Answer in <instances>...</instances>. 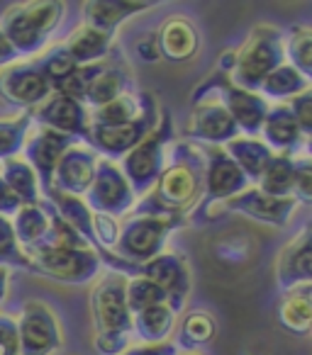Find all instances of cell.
Listing matches in <instances>:
<instances>
[{"mask_svg":"<svg viewBox=\"0 0 312 355\" xmlns=\"http://www.w3.org/2000/svg\"><path fill=\"white\" fill-rule=\"evenodd\" d=\"M205 156L193 141L174 144L151 193L137 202L132 214H188L203 198Z\"/></svg>","mask_w":312,"mask_h":355,"instance_id":"obj_1","label":"cell"},{"mask_svg":"<svg viewBox=\"0 0 312 355\" xmlns=\"http://www.w3.org/2000/svg\"><path fill=\"white\" fill-rule=\"evenodd\" d=\"M281 64H286V32L276 25H256L237 49H227L220 56L217 73L227 76L239 88L258 90Z\"/></svg>","mask_w":312,"mask_h":355,"instance_id":"obj_2","label":"cell"},{"mask_svg":"<svg viewBox=\"0 0 312 355\" xmlns=\"http://www.w3.org/2000/svg\"><path fill=\"white\" fill-rule=\"evenodd\" d=\"M66 6L59 0H37L20 3L6 10L0 17V32L13 44V49L22 56H37L47 49L51 35L64 20Z\"/></svg>","mask_w":312,"mask_h":355,"instance_id":"obj_3","label":"cell"},{"mask_svg":"<svg viewBox=\"0 0 312 355\" xmlns=\"http://www.w3.org/2000/svg\"><path fill=\"white\" fill-rule=\"evenodd\" d=\"M174 117L166 107H161L159 124L137 144L129 153L120 158V171L124 173L127 183L132 185L139 200L151 193L159 180L166 161H169V146L174 144Z\"/></svg>","mask_w":312,"mask_h":355,"instance_id":"obj_4","label":"cell"},{"mask_svg":"<svg viewBox=\"0 0 312 355\" xmlns=\"http://www.w3.org/2000/svg\"><path fill=\"white\" fill-rule=\"evenodd\" d=\"M183 224H188L183 214H129L120 222V236L113 253L132 266H142L164 253L169 236Z\"/></svg>","mask_w":312,"mask_h":355,"instance_id":"obj_5","label":"cell"},{"mask_svg":"<svg viewBox=\"0 0 312 355\" xmlns=\"http://www.w3.org/2000/svg\"><path fill=\"white\" fill-rule=\"evenodd\" d=\"M30 272H40L64 285H88L100 275L98 253L93 248H32L25 251Z\"/></svg>","mask_w":312,"mask_h":355,"instance_id":"obj_6","label":"cell"},{"mask_svg":"<svg viewBox=\"0 0 312 355\" xmlns=\"http://www.w3.org/2000/svg\"><path fill=\"white\" fill-rule=\"evenodd\" d=\"M200 88L210 90L224 105L229 117L237 124L239 134H244V137H258V132L263 127V119H266L268 110H271V103L258 90L239 88V85H234L222 73L210 76Z\"/></svg>","mask_w":312,"mask_h":355,"instance_id":"obj_7","label":"cell"},{"mask_svg":"<svg viewBox=\"0 0 312 355\" xmlns=\"http://www.w3.org/2000/svg\"><path fill=\"white\" fill-rule=\"evenodd\" d=\"M83 200L90 212L108 214V217L115 219H122L127 214H132L139 202L132 185L127 183L124 173L120 171V163L108 161V158H100L98 161L95 178L93 183H90L88 193L83 195Z\"/></svg>","mask_w":312,"mask_h":355,"instance_id":"obj_8","label":"cell"},{"mask_svg":"<svg viewBox=\"0 0 312 355\" xmlns=\"http://www.w3.org/2000/svg\"><path fill=\"white\" fill-rule=\"evenodd\" d=\"M190 117L186 124V137L200 146H224L239 137V129L224 105L210 90L198 88L190 100Z\"/></svg>","mask_w":312,"mask_h":355,"instance_id":"obj_9","label":"cell"},{"mask_svg":"<svg viewBox=\"0 0 312 355\" xmlns=\"http://www.w3.org/2000/svg\"><path fill=\"white\" fill-rule=\"evenodd\" d=\"M15 324L17 338H20V355H54L64 345L59 319L54 309L44 302H25Z\"/></svg>","mask_w":312,"mask_h":355,"instance_id":"obj_10","label":"cell"},{"mask_svg":"<svg viewBox=\"0 0 312 355\" xmlns=\"http://www.w3.org/2000/svg\"><path fill=\"white\" fill-rule=\"evenodd\" d=\"M127 275L108 270L90 290V314H93L95 334L117 331V334H132V311L124 297Z\"/></svg>","mask_w":312,"mask_h":355,"instance_id":"obj_11","label":"cell"},{"mask_svg":"<svg viewBox=\"0 0 312 355\" xmlns=\"http://www.w3.org/2000/svg\"><path fill=\"white\" fill-rule=\"evenodd\" d=\"M205 156V178H203V198L193 209L224 205L227 200L237 198L249 188V178L242 168L227 156L224 146H203Z\"/></svg>","mask_w":312,"mask_h":355,"instance_id":"obj_12","label":"cell"},{"mask_svg":"<svg viewBox=\"0 0 312 355\" xmlns=\"http://www.w3.org/2000/svg\"><path fill=\"white\" fill-rule=\"evenodd\" d=\"M51 93L54 88L42 76L35 61H17V64L0 69V103L8 107H20L22 112H32Z\"/></svg>","mask_w":312,"mask_h":355,"instance_id":"obj_13","label":"cell"},{"mask_svg":"<svg viewBox=\"0 0 312 355\" xmlns=\"http://www.w3.org/2000/svg\"><path fill=\"white\" fill-rule=\"evenodd\" d=\"M161 117L159 103L149 105V110L137 119V122L120 124V127H103V124H90L88 146L108 161H120L124 153H129L149 132H151Z\"/></svg>","mask_w":312,"mask_h":355,"instance_id":"obj_14","label":"cell"},{"mask_svg":"<svg viewBox=\"0 0 312 355\" xmlns=\"http://www.w3.org/2000/svg\"><path fill=\"white\" fill-rule=\"evenodd\" d=\"M32 122L37 127L54 129L59 134L76 139L88 146L90 132V110L83 103L69 98L64 93H51L37 110H32Z\"/></svg>","mask_w":312,"mask_h":355,"instance_id":"obj_15","label":"cell"},{"mask_svg":"<svg viewBox=\"0 0 312 355\" xmlns=\"http://www.w3.org/2000/svg\"><path fill=\"white\" fill-rule=\"evenodd\" d=\"M74 144L79 141L66 137V134L54 132V129L37 127V124L32 127V132L25 139V146H22V161L35 171L37 180H40V190L51 188V175H54L61 156Z\"/></svg>","mask_w":312,"mask_h":355,"instance_id":"obj_16","label":"cell"},{"mask_svg":"<svg viewBox=\"0 0 312 355\" xmlns=\"http://www.w3.org/2000/svg\"><path fill=\"white\" fill-rule=\"evenodd\" d=\"M295 207L297 202L293 198H271L256 185H249L244 193L222 205V214H242V217L268 224V227H286L295 214Z\"/></svg>","mask_w":312,"mask_h":355,"instance_id":"obj_17","label":"cell"},{"mask_svg":"<svg viewBox=\"0 0 312 355\" xmlns=\"http://www.w3.org/2000/svg\"><path fill=\"white\" fill-rule=\"evenodd\" d=\"M100 156L85 144H74L69 151L61 156L59 166H56L54 175H51V188L59 193L74 195V198H83L88 193L90 183L95 178V168H98Z\"/></svg>","mask_w":312,"mask_h":355,"instance_id":"obj_18","label":"cell"},{"mask_svg":"<svg viewBox=\"0 0 312 355\" xmlns=\"http://www.w3.org/2000/svg\"><path fill=\"white\" fill-rule=\"evenodd\" d=\"M276 282L283 292H290L295 287L312 282V227L302 229L278 253Z\"/></svg>","mask_w":312,"mask_h":355,"instance_id":"obj_19","label":"cell"},{"mask_svg":"<svg viewBox=\"0 0 312 355\" xmlns=\"http://www.w3.org/2000/svg\"><path fill=\"white\" fill-rule=\"evenodd\" d=\"M156 44H159L161 59L171 64H183L190 61L200 51V32L195 22L186 15H171L154 32Z\"/></svg>","mask_w":312,"mask_h":355,"instance_id":"obj_20","label":"cell"},{"mask_svg":"<svg viewBox=\"0 0 312 355\" xmlns=\"http://www.w3.org/2000/svg\"><path fill=\"white\" fill-rule=\"evenodd\" d=\"M258 139L273 153H281V156H297V151L302 148V141H305L288 103H271V110H268L266 119H263Z\"/></svg>","mask_w":312,"mask_h":355,"instance_id":"obj_21","label":"cell"},{"mask_svg":"<svg viewBox=\"0 0 312 355\" xmlns=\"http://www.w3.org/2000/svg\"><path fill=\"white\" fill-rule=\"evenodd\" d=\"M137 90V83H134V76L122 61L113 59V54L105 59L103 69L100 73L93 78V83L88 85L85 90V98H83V105L88 110H98L103 105L113 103L115 98L124 93H132Z\"/></svg>","mask_w":312,"mask_h":355,"instance_id":"obj_22","label":"cell"},{"mask_svg":"<svg viewBox=\"0 0 312 355\" xmlns=\"http://www.w3.org/2000/svg\"><path fill=\"white\" fill-rule=\"evenodd\" d=\"M156 3H134V0H90L83 6V25L95 27L100 32L115 35L122 22L139 12L149 10Z\"/></svg>","mask_w":312,"mask_h":355,"instance_id":"obj_23","label":"cell"},{"mask_svg":"<svg viewBox=\"0 0 312 355\" xmlns=\"http://www.w3.org/2000/svg\"><path fill=\"white\" fill-rule=\"evenodd\" d=\"M66 51L71 54V59L79 66H88V64H98L105 61L115 49V35L108 32H100L95 27L81 25L66 37L64 42Z\"/></svg>","mask_w":312,"mask_h":355,"instance_id":"obj_24","label":"cell"},{"mask_svg":"<svg viewBox=\"0 0 312 355\" xmlns=\"http://www.w3.org/2000/svg\"><path fill=\"white\" fill-rule=\"evenodd\" d=\"M156 103L151 93L144 90H132L124 93L120 98H115L113 103L103 105L98 110H90V124H103V127H120V124L137 122L144 112L149 110V105Z\"/></svg>","mask_w":312,"mask_h":355,"instance_id":"obj_25","label":"cell"},{"mask_svg":"<svg viewBox=\"0 0 312 355\" xmlns=\"http://www.w3.org/2000/svg\"><path fill=\"white\" fill-rule=\"evenodd\" d=\"M10 224L17 236V243L22 246V251L40 248L42 241L47 239V234H49L51 205L47 202V200H42L40 205H22L10 217Z\"/></svg>","mask_w":312,"mask_h":355,"instance_id":"obj_26","label":"cell"},{"mask_svg":"<svg viewBox=\"0 0 312 355\" xmlns=\"http://www.w3.org/2000/svg\"><path fill=\"white\" fill-rule=\"evenodd\" d=\"M217 334V321L210 311L190 309L183 316H179L174 331V345L181 353H195L198 348L208 345Z\"/></svg>","mask_w":312,"mask_h":355,"instance_id":"obj_27","label":"cell"},{"mask_svg":"<svg viewBox=\"0 0 312 355\" xmlns=\"http://www.w3.org/2000/svg\"><path fill=\"white\" fill-rule=\"evenodd\" d=\"M179 314L169 304H156L132 316V336L139 343H166L174 338Z\"/></svg>","mask_w":312,"mask_h":355,"instance_id":"obj_28","label":"cell"},{"mask_svg":"<svg viewBox=\"0 0 312 355\" xmlns=\"http://www.w3.org/2000/svg\"><path fill=\"white\" fill-rule=\"evenodd\" d=\"M224 151H227V156L242 168V173L249 178V183L252 185L258 183V178L263 175V171H266V166L273 158V151L261 141V139L244 137V134H239L237 139L224 144Z\"/></svg>","mask_w":312,"mask_h":355,"instance_id":"obj_29","label":"cell"},{"mask_svg":"<svg viewBox=\"0 0 312 355\" xmlns=\"http://www.w3.org/2000/svg\"><path fill=\"white\" fill-rule=\"evenodd\" d=\"M42 198L54 207V212L69 224L74 232H79L85 241L90 243V248L95 246L93 241V212L88 209L83 198H74V195H66V193H59L54 188H47L42 190Z\"/></svg>","mask_w":312,"mask_h":355,"instance_id":"obj_30","label":"cell"},{"mask_svg":"<svg viewBox=\"0 0 312 355\" xmlns=\"http://www.w3.org/2000/svg\"><path fill=\"white\" fill-rule=\"evenodd\" d=\"M0 178L6 180V185L13 190V195H15L22 205H40L42 200H44L42 198L40 180H37L35 171H32L20 156L0 163Z\"/></svg>","mask_w":312,"mask_h":355,"instance_id":"obj_31","label":"cell"},{"mask_svg":"<svg viewBox=\"0 0 312 355\" xmlns=\"http://www.w3.org/2000/svg\"><path fill=\"white\" fill-rule=\"evenodd\" d=\"M278 324L295 336H310L312 331V304L307 302V297L302 295L300 287L286 292L283 300L276 306Z\"/></svg>","mask_w":312,"mask_h":355,"instance_id":"obj_32","label":"cell"},{"mask_svg":"<svg viewBox=\"0 0 312 355\" xmlns=\"http://www.w3.org/2000/svg\"><path fill=\"white\" fill-rule=\"evenodd\" d=\"M307 85L310 83H307L290 64H281L278 69H273L271 73L266 76V80H263L261 88H258V93H261L268 103H288V100H293L295 95H300Z\"/></svg>","mask_w":312,"mask_h":355,"instance_id":"obj_33","label":"cell"},{"mask_svg":"<svg viewBox=\"0 0 312 355\" xmlns=\"http://www.w3.org/2000/svg\"><path fill=\"white\" fill-rule=\"evenodd\" d=\"M286 64L312 85V27L295 25L286 32Z\"/></svg>","mask_w":312,"mask_h":355,"instance_id":"obj_34","label":"cell"},{"mask_svg":"<svg viewBox=\"0 0 312 355\" xmlns=\"http://www.w3.org/2000/svg\"><path fill=\"white\" fill-rule=\"evenodd\" d=\"M32 127H35L32 112H20L17 117L0 119V163L20 156Z\"/></svg>","mask_w":312,"mask_h":355,"instance_id":"obj_35","label":"cell"},{"mask_svg":"<svg viewBox=\"0 0 312 355\" xmlns=\"http://www.w3.org/2000/svg\"><path fill=\"white\" fill-rule=\"evenodd\" d=\"M256 188L271 198H293V156L273 153L271 163L258 178Z\"/></svg>","mask_w":312,"mask_h":355,"instance_id":"obj_36","label":"cell"},{"mask_svg":"<svg viewBox=\"0 0 312 355\" xmlns=\"http://www.w3.org/2000/svg\"><path fill=\"white\" fill-rule=\"evenodd\" d=\"M35 66L42 71V76L49 80V85L54 88V93L61 88V83H64V80L69 78L76 69H79V64L71 59V54L66 51L64 44H56V46H51V49H47L44 54L35 61Z\"/></svg>","mask_w":312,"mask_h":355,"instance_id":"obj_37","label":"cell"},{"mask_svg":"<svg viewBox=\"0 0 312 355\" xmlns=\"http://www.w3.org/2000/svg\"><path fill=\"white\" fill-rule=\"evenodd\" d=\"M124 297H127V306H129V311H132V316L139 314V311H144V309H149V306L166 304V302H169L166 292L161 290L156 282L147 280V277H142V275L127 277Z\"/></svg>","mask_w":312,"mask_h":355,"instance_id":"obj_38","label":"cell"},{"mask_svg":"<svg viewBox=\"0 0 312 355\" xmlns=\"http://www.w3.org/2000/svg\"><path fill=\"white\" fill-rule=\"evenodd\" d=\"M0 268H20V270H30V261H27L25 251L17 243V236L13 232V224L8 217H0Z\"/></svg>","mask_w":312,"mask_h":355,"instance_id":"obj_39","label":"cell"},{"mask_svg":"<svg viewBox=\"0 0 312 355\" xmlns=\"http://www.w3.org/2000/svg\"><path fill=\"white\" fill-rule=\"evenodd\" d=\"M293 200L312 205V158L293 156Z\"/></svg>","mask_w":312,"mask_h":355,"instance_id":"obj_40","label":"cell"},{"mask_svg":"<svg viewBox=\"0 0 312 355\" xmlns=\"http://www.w3.org/2000/svg\"><path fill=\"white\" fill-rule=\"evenodd\" d=\"M120 236V219L108 217V214H95L93 212V248H105V251H115V243Z\"/></svg>","mask_w":312,"mask_h":355,"instance_id":"obj_41","label":"cell"},{"mask_svg":"<svg viewBox=\"0 0 312 355\" xmlns=\"http://www.w3.org/2000/svg\"><path fill=\"white\" fill-rule=\"evenodd\" d=\"M288 107H290L302 137H312V85H307L300 95L288 100Z\"/></svg>","mask_w":312,"mask_h":355,"instance_id":"obj_42","label":"cell"},{"mask_svg":"<svg viewBox=\"0 0 312 355\" xmlns=\"http://www.w3.org/2000/svg\"><path fill=\"white\" fill-rule=\"evenodd\" d=\"M132 334H117V331H105V334H95V353L98 355H122L132 348Z\"/></svg>","mask_w":312,"mask_h":355,"instance_id":"obj_43","label":"cell"},{"mask_svg":"<svg viewBox=\"0 0 312 355\" xmlns=\"http://www.w3.org/2000/svg\"><path fill=\"white\" fill-rule=\"evenodd\" d=\"M0 355H20L17 324L8 314H0Z\"/></svg>","mask_w":312,"mask_h":355,"instance_id":"obj_44","label":"cell"},{"mask_svg":"<svg viewBox=\"0 0 312 355\" xmlns=\"http://www.w3.org/2000/svg\"><path fill=\"white\" fill-rule=\"evenodd\" d=\"M134 54H137V59L142 61V64H156V61L161 59L156 37H154V35L139 37L137 44H134Z\"/></svg>","mask_w":312,"mask_h":355,"instance_id":"obj_45","label":"cell"},{"mask_svg":"<svg viewBox=\"0 0 312 355\" xmlns=\"http://www.w3.org/2000/svg\"><path fill=\"white\" fill-rule=\"evenodd\" d=\"M181 350L174 345V340H166V343H139L132 345L127 353L122 355H179Z\"/></svg>","mask_w":312,"mask_h":355,"instance_id":"obj_46","label":"cell"},{"mask_svg":"<svg viewBox=\"0 0 312 355\" xmlns=\"http://www.w3.org/2000/svg\"><path fill=\"white\" fill-rule=\"evenodd\" d=\"M20 207H22V202L15 198V195H13V190L6 185V180L0 178V217L10 219Z\"/></svg>","mask_w":312,"mask_h":355,"instance_id":"obj_47","label":"cell"},{"mask_svg":"<svg viewBox=\"0 0 312 355\" xmlns=\"http://www.w3.org/2000/svg\"><path fill=\"white\" fill-rule=\"evenodd\" d=\"M17 59H20V54H17V51L13 49V44L6 40V35L0 32V69H6V66L17 64Z\"/></svg>","mask_w":312,"mask_h":355,"instance_id":"obj_48","label":"cell"},{"mask_svg":"<svg viewBox=\"0 0 312 355\" xmlns=\"http://www.w3.org/2000/svg\"><path fill=\"white\" fill-rule=\"evenodd\" d=\"M8 295V268H0V302Z\"/></svg>","mask_w":312,"mask_h":355,"instance_id":"obj_49","label":"cell"},{"mask_svg":"<svg viewBox=\"0 0 312 355\" xmlns=\"http://www.w3.org/2000/svg\"><path fill=\"white\" fill-rule=\"evenodd\" d=\"M302 156H307V158H312V137H305V141H302Z\"/></svg>","mask_w":312,"mask_h":355,"instance_id":"obj_50","label":"cell"},{"mask_svg":"<svg viewBox=\"0 0 312 355\" xmlns=\"http://www.w3.org/2000/svg\"><path fill=\"white\" fill-rule=\"evenodd\" d=\"M300 290H302V295L307 297V302L312 304V282H310V285H300Z\"/></svg>","mask_w":312,"mask_h":355,"instance_id":"obj_51","label":"cell"},{"mask_svg":"<svg viewBox=\"0 0 312 355\" xmlns=\"http://www.w3.org/2000/svg\"><path fill=\"white\" fill-rule=\"evenodd\" d=\"M179 355H203V353H198V350H195V353H179Z\"/></svg>","mask_w":312,"mask_h":355,"instance_id":"obj_52","label":"cell"},{"mask_svg":"<svg viewBox=\"0 0 312 355\" xmlns=\"http://www.w3.org/2000/svg\"><path fill=\"white\" fill-rule=\"evenodd\" d=\"M310 336H312V331H310Z\"/></svg>","mask_w":312,"mask_h":355,"instance_id":"obj_53","label":"cell"}]
</instances>
